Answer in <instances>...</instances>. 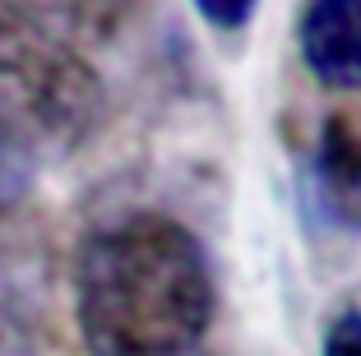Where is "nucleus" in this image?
<instances>
[{
	"label": "nucleus",
	"mask_w": 361,
	"mask_h": 356,
	"mask_svg": "<svg viewBox=\"0 0 361 356\" xmlns=\"http://www.w3.org/2000/svg\"><path fill=\"white\" fill-rule=\"evenodd\" d=\"M70 292L88 356H195L218 314L209 245L167 209H121L88 227Z\"/></svg>",
	"instance_id": "1"
},
{
	"label": "nucleus",
	"mask_w": 361,
	"mask_h": 356,
	"mask_svg": "<svg viewBox=\"0 0 361 356\" xmlns=\"http://www.w3.org/2000/svg\"><path fill=\"white\" fill-rule=\"evenodd\" d=\"M106 121V84L70 37L0 0V148L28 162L79 153Z\"/></svg>",
	"instance_id": "2"
},
{
	"label": "nucleus",
	"mask_w": 361,
	"mask_h": 356,
	"mask_svg": "<svg viewBox=\"0 0 361 356\" xmlns=\"http://www.w3.org/2000/svg\"><path fill=\"white\" fill-rule=\"evenodd\" d=\"M56 250L28 204L0 209V356H56Z\"/></svg>",
	"instance_id": "3"
},
{
	"label": "nucleus",
	"mask_w": 361,
	"mask_h": 356,
	"mask_svg": "<svg viewBox=\"0 0 361 356\" xmlns=\"http://www.w3.org/2000/svg\"><path fill=\"white\" fill-rule=\"evenodd\" d=\"M301 209L324 236H361V121L329 111L301 167Z\"/></svg>",
	"instance_id": "4"
},
{
	"label": "nucleus",
	"mask_w": 361,
	"mask_h": 356,
	"mask_svg": "<svg viewBox=\"0 0 361 356\" xmlns=\"http://www.w3.org/2000/svg\"><path fill=\"white\" fill-rule=\"evenodd\" d=\"M297 51L324 88H361V0H306L297 19Z\"/></svg>",
	"instance_id": "5"
},
{
	"label": "nucleus",
	"mask_w": 361,
	"mask_h": 356,
	"mask_svg": "<svg viewBox=\"0 0 361 356\" xmlns=\"http://www.w3.org/2000/svg\"><path fill=\"white\" fill-rule=\"evenodd\" d=\"M70 42H106L135 19L139 0H19Z\"/></svg>",
	"instance_id": "6"
},
{
	"label": "nucleus",
	"mask_w": 361,
	"mask_h": 356,
	"mask_svg": "<svg viewBox=\"0 0 361 356\" xmlns=\"http://www.w3.org/2000/svg\"><path fill=\"white\" fill-rule=\"evenodd\" d=\"M190 5L204 23L218 28V32H241L259 10V0H190Z\"/></svg>",
	"instance_id": "7"
},
{
	"label": "nucleus",
	"mask_w": 361,
	"mask_h": 356,
	"mask_svg": "<svg viewBox=\"0 0 361 356\" xmlns=\"http://www.w3.org/2000/svg\"><path fill=\"white\" fill-rule=\"evenodd\" d=\"M319 356H361V310L334 314V324L324 329V343H319Z\"/></svg>",
	"instance_id": "8"
},
{
	"label": "nucleus",
	"mask_w": 361,
	"mask_h": 356,
	"mask_svg": "<svg viewBox=\"0 0 361 356\" xmlns=\"http://www.w3.org/2000/svg\"><path fill=\"white\" fill-rule=\"evenodd\" d=\"M32 176H37V171H32L28 162H19L14 153L0 148V209H5V204H28Z\"/></svg>",
	"instance_id": "9"
}]
</instances>
